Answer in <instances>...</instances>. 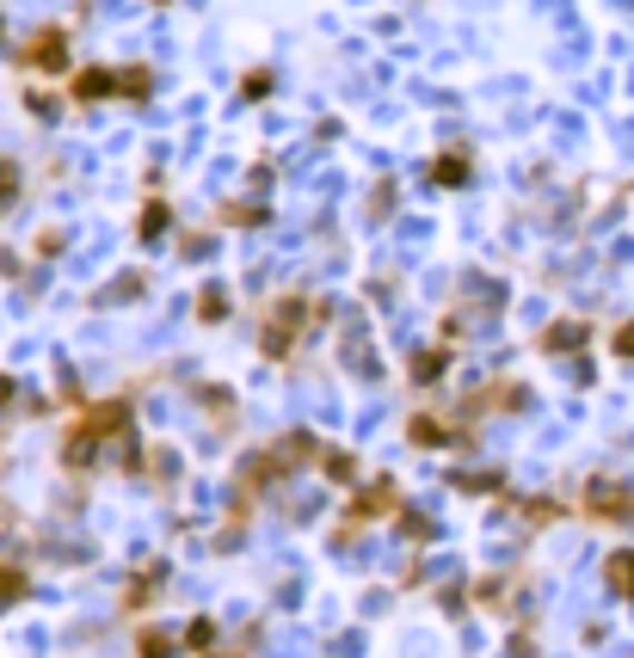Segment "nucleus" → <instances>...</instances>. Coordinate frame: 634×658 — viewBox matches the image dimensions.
Returning <instances> with one entry per match:
<instances>
[{
  "mask_svg": "<svg viewBox=\"0 0 634 658\" xmlns=\"http://www.w3.org/2000/svg\"><path fill=\"white\" fill-rule=\"evenodd\" d=\"M26 62H31V68H62V31H43V38L31 43Z\"/></svg>",
  "mask_w": 634,
  "mask_h": 658,
  "instance_id": "nucleus-2",
  "label": "nucleus"
},
{
  "mask_svg": "<svg viewBox=\"0 0 634 658\" xmlns=\"http://www.w3.org/2000/svg\"><path fill=\"white\" fill-rule=\"evenodd\" d=\"M13 191H19V172H13V160H0V210L13 203Z\"/></svg>",
  "mask_w": 634,
  "mask_h": 658,
  "instance_id": "nucleus-4",
  "label": "nucleus"
},
{
  "mask_svg": "<svg viewBox=\"0 0 634 658\" xmlns=\"http://www.w3.org/2000/svg\"><path fill=\"white\" fill-rule=\"evenodd\" d=\"M604 579H610V591H616V597H634V554H628V548H622V554H610Z\"/></svg>",
  "mask_w": 634,
  "mask_h": 658,
  "instance_id": "nucleus-1",
  "label": "nucleus"
},
{
  "mask_svg": "<svg viewBox=\"0 0 634 658\" xmlns=\"http://www.w3.org/2000/svg\"><path fill=\"white\" fill-rule=\"evenodd\" d=\"M616 351H634V327H622V332H616Z\"/></svg>",
  "mask_w": 634,
  "mask_h": 658,
  "instance_id": "nucleus-5",
  "label": "nucleus"
},
{
  "mask_svg": "<svg viewBox=\"0 0 634 658\" xmlns=\"http://www.w3.org/2000/svg\"><path fill=\"white\" fill-rule=\"evenodd\" d=\"M111 87H118V80H111L106 68H87V74L75 80V92H80V99H99V92H111Z\"/></svg>",
  "mask_w": 634,
  "mask_h": 658,
  "instance_id": "nucleus-3",
  "label": "nucleus"
}]
</instances>
